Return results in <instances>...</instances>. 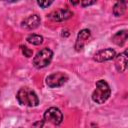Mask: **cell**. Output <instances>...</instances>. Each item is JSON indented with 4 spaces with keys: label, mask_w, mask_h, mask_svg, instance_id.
Returning a JSON list of instances; mask_svg holds the SVG:
<instances>
[{
    "label": "cell",
    "mask_w": 128,
    "mask_h": 128,
    "mask_svg": "<svg viewBox=\"0 0 128 128\" xmlns=\"http://www.w3.org/2000/svg\"><path fill=\"white\" fill-rule=\"evenodd\" d=\"M16 99L18 103L22 106L36 107L39 105V98L37 94L35 93V91L28 87L21 88L16 94Z\"/></svg>",
    "instance_id": "cell-1"
},
{
    "label": "cell",
    "mask_w": 128,
    "mask_h": 128,
    "mask_svg": "<svg viewBox=\"0 0 128 128\" xmlns=\"http://www.w3.org/2000/svg\"><path fill=\"white\" fill-rule=\"evenodd\" d=\"M111 95V88L109 84L103 80L100 79L96 82V89L92 93V100L96 104H103L106 102Z\"/></svg>",
    "instance_id": "cell-2"
},
{
    "label": "cell",
    "mask_w": 128,
    "mask_h": 128,
    "mask_svg": "<svg viewBox=\"0 0 128 128\" xmlns=\"http://www.w3.org/2000/svg\"><path fill=\"white\" fill-rule=\"evenodd\" d=\"M53 58V51L50 48L41 49L33 58V66L37 69H42L47 67Z\"/></svg>",
    "instance_id": "cell-3"
},
{
    "label": "cell",
    "mask_w": 128,
    "mask_h": 128,
    "mask_svg": "<svg viewBox=\"0 0 128 128\" xmlns=\"http://www.w3.org/2000/svg\"><path fill=\"white\" fill-rule=\"evenodd\" d=\"M68 75L63 72H56L50 74L46 78V85L49 88H58L63 86L68 81Z\"/></svg>",
    "instance_id": "cell-4"
},
{
    "label": "cell",
    "mask_w": 128,
    "mask_h": 128,
    "mask_svg": "<svg viewBox=\"0 0 128 128\" xmlns=\"http://www.w3.org/2000/svg\"><path fill=\"white\" fill-rule=\"evenodd\" d=\"M43 117H44L45 122H50L56 126L60 125L63 121V114L56 107H50L49 109H47L45 111Z\"/></svg>",
    "instance_id": "cell-5"
},
{
    "label": "cell",
    "mask_w": 128,
    "mask_h": 128,
    "mask_svg": "<svg viewBox=\"0 0 128 128\" xmlns=\"http://www.w3.org/2000/svg\"><path fill=\"white\" fill-rule=\"evenodd\" d=\"M72 16H73V12L68 8H62V9L53 11L50 14L47 15V17L50 20L55 21V22H62V21L68 20Z\"/></svg>",
    "instance_id": "cell-6"
},
{
    "label": "cell",
    "mask_w": 128,
    "mask_h": 128,
    "mask_svg": "<svg viewBox=\"0 0 128 128\" xmlns=\"http://www.w3.org/2000/svg\"><path fill=\"white\" fill-rule=\"evenodd\" d=\"M116 56V52L114 49L112 48H106V49H102V50H99L98 52H96L94 54V61L96 62H105V61H109V60H112L114 59Z\"/></svg>",
    "instance_id": "cell-7"
},
{
    "label": "cell",
    "mask_w": 128,
    "mask_h": 128,
    "mask_svg": "<svg viewBox=\"0 0 128 128\" xmlns=\"http://www.w3.org/2000/svg\"><path fill=\"white\" fill-rule=\"evenodd\" d=\"M90 36H91V32H90L89 29H82L77 35V39H76L75 46H74L75 50L76 51H81L84 48L87 41L89 40Z\"/></svg>",
    "instance_id": "cell-8"
},
{
    "label": "cell",
    "mask_w": 128,
    "mask_h": 128,
    "mask_svg": "<svg viewBox=\"0 0 128 128\" xmlns=\"http://www.w3.org/2000/svg\"><path fill=\"white\" fill-rule=\"evenodd\" d=\"M41 23V19L37 14H33L28 16L27 18H25L22 23H21V27L26 29V30H34L36 28L39 27Z\"/></svg>",
    "instance_id": "cell-9"
},
{
    "label": "cell",
    "mask_w": 128,
    "mask_h": 128,
    "mask_svg": "<svg viewBox=\"0 0 128 128\" xmlns=\"http://www.w3.org/2000/svg\"><path fill=\"white\" fill-rule=\"evenodd\" d=\"M115 67L118 72H125L127 69V51L115 56Z\"/></svg>",
    "instance_id": "cell-10"
},
{
    "label": "cell",
    "mask_w": 128,
    "mask_h": 128,
    "mask_svg": "<svg viewBox=\"0 0 128 128\" xmlns=\"http://www.w3.org/2000/svg\"><path fill=\"white\" fill-rule=\"evenodd\" d=\"M128 38V33H127V30H121V31H118L116 34L113 35L112 37V42L115 43L116 45L118 46H123L126 42Z\"/></svg>",
    "instance_id": "cell-11"
},
{
    "label": "cell",
    "mask_w": 128,
    "mask_h": 128,
    "mask_svg": "<svg viewBox=\"0 0 128 128\" xmlns=\"http://www.w3.org/2000/svg\"><path fill=\"white\" fill-rule=\"evenodd\" d=\"M126 7H127V2L126 1H119L117 2L114 7H113V14L116 17L122 16L126 12Z\"/></svg>",
    "instance_id": "cell-12"
},
{
    "label": "cell",
    "mask_w": 128,
    "mask_h": 128,
    "mask_svg": "<svg viewBox=\"0 0 128 128\" xmlns=\"http://www.w3.org/2000/svg\"><path fill=\"white\" fill-rule=\"evenodd\" d=\"M27 42L32 44V45H35V46H38V45H41L43 43V36L41 35H38V34H30L28 37H27Z\"/></svg>",
    "instance_id": "cell-13"
},
{
    "label": "cell",
    "mask_w": 128,
    "mask_h": 128,
    "mask_svg": "<svg viewBox=\"0 0 128 128\" xmlns=\"http://www.w3.org/2000/svg\"><path fill=\"white\" fill-rule=\"evenodd\" d=\"M21 50H22V53H23V55H24L25 57H27V58L32 57L33 51H32L31 49H29L27 46H21Z\"/></svg>",
    "instance_id": "cell-14"
},
{
    "label": "cell",
    "mask_w": 128,
    "mask_h": 128,
    "mask_svg": "<svg viewBox=\"0 0 128 128\" xmlns=\"http://www.w3.org/2000/svg\"><path fill=\"white\" fill-rule=\"evenodd\" d=\"M52 3H53V1H37V4H38L41 8H43V9L48 8Z\"/></svg>",
    "instance_id": "cell-15"
},
{
    "label": "cell",
    "mask_w": 128,
    "mask_h": 128,
    "mask_svg": "<svg viewBox=\"0 0 128 128\" xmlns=\"http://www.w3.org/2000/svg\"><path fill=\"white\" fill-rule=\"evenodd\" d=\"M44 123H45V121H44V120L36 121V122H34V123L32 124V128H43Z\"/></svg>",
    "instance_id": "cell-16"
},
{
    "label": "cell",
    "mask_w": 128,
    "mask_h": 128,
    "mask_svg": "<svg viewBox=\"0 0 128 128\" xmlns=\"http://www.w3.org/2000/svg\"><path fill=\"white\" fill-rule=\"evenodd\" d=\"M96 1H87V0H84V1H81L80 4L83 6V7H87V6H90V5H93L95 4Z\"/></svg>",
    "instance_id": "cell-17"
}]
</instances>
